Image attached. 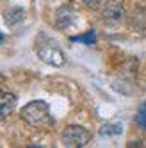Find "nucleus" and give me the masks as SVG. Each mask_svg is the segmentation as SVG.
<instances>
[{
    "label": "nucleus",
    "mask_w": 146,
    "mask_h": 148,
    "mask_svg": "<svg viewBox=\"0 0 146 148\" xmlns=\"http://www.w3.org/2000/svg\"><path fill=\"white\" fill-rule=\"evenodd\" d=\"M34 52H36V56L41 61L46 62V64H50V66L61 68V66H64V62H66V56H64V52H62V48L57 45L55 39H52L45 32H39L36 36V39H34Z\"/></svg>",
    "instance_id": "f257e3e1"
},
{
    "label": "nucleus",
    "mask_w": 146,
    "mask_h": 148,
    "mask_svg": "<svg viewBox=\"0 0 146 148\" xmlns=\"http://www.w3.org/2000/svg\"><path fill=\"white\" fill-rule=\"evenodd\" d=\"M20 116L25 123H29L30 127H36V129H46V127L54 125V118L50 114V105L45 100L29 102L27 105H23Z\"/></svg>",
    "instance_id": "f03ea898"
},
{
    "label": "nucleus",
    "mask_w": 146,
    "mask_h": 148,
    "mask_svg": "<svg viewBox=\"0 0 146 148\" xmlns=\"http://www.w3.org/2000/svg\"><path fill=\"white\" fill-rule=\"evenodd\" d=\"M61 141L68 148H82L91 141V132L80 125H68L61 134Z\"/></svg>",
    "instance_id": "7ed1b4c3"
},
{
    "label": "nucleus",
    "mask_w": 146,
    "mask_h": 148,
    "mask_svg": "<svg viewBox=\"0 0 146 148\" xmlns=\"http://www.w3.org/2000/svg\"><path fill=\"white\" fill-rule=\"evenodd\" d=\"M100 16H102V22L105 25H111V27H118L128 18L125 5L119 4L118 0H111V2L103 4L100 7Z\"/></svg>",
    "instance_id": "20e7f679"
},
{
    "label": "nucleus",
    "mask_w": 146,
    "mask_h": 148,
    "mask_svg": "<svg viewBox=\"0 0 146 148\" xmlns=\"http://www.w3.org/2000/svg\"><path fill=\"white\" fill-rule=\"evenodd\" d=\"M75 22H77V11H75V7H73V5L64 4V5H61L55 11V27L57 29L66 30Z\"/></svg>",
    "instance_id": "39448f33"
},
{
    "label": "nucleus",
    "mask_w": 146,
    "mask_h": 148,
    "mask_svg": "<svg viewBox=\"0 0 146 148\" xmlns=\"http://www.w3.org/2000/svg\"><path fill=\"white\" fill-rule=\"evenodd\" d=\"M128 23L137 36L146 38V9H135L128 16Z\"/></svg>",
    "instance_id": "423d86ee"
},
{
    "label": "nucleus",
    "mask_w": 146,
    "mask_h": 148,
    "mask_svg": "<svg viewBox=\"0 0 146 148\" xmlns=\"http://www.w3.org/2000/svg\"><path fill=\"white\" fill-rule=\"evenodd\" d=\"M16 95L9 91H0V121H4L9 114L16 109Z\"/></svg>",
    "instance_id": "0eeeda50"
},
{
    "label": "nucleus",
    "mask_w": 146,
    "mask_h": 148,
    "mask_svg": "<svg viewBox=\"0 0 146 148\" xmlns=\"http://www.w3.org/2000/svg\"><path fill=\"white\" fill-rule=\"evenodd\" d=\"M25 18H27V13H25V9L22 7H9L4 11V22L7 27H18L20 23H23L25 22Z\"/></svg>",
    "instance_id": "6e6552de"
},
{
    "label": "nucleus",
    "mask_w": 146,
    "mask_h": 148,
    "mask_svg": "<svg viewBox=\"0 0 146 148\" xmlns=\"http://www.w3.org/2000/svg\"><path fill=\"white\" fill-rule=\"evenodd\" d=\"M71 43H84V45H95V41H96V32H95V29H89L87 32L84 34H80V36H71L70 38Z\"/></svg>",
    "instance_id": "1a4fd4ad"
},
{
    "label": "nucleus",
    "mask_w": 146,
    "mask_h": 148,
    "mask_svg": "<svg viewBox=\"0 0 146 148\" xmlns=\"http://www.w3.org/2000/svg\"><path fill=\"white\" fill-rule=\"evenodd\" d=\"M123 132V125L121 123H105L100 127V134L102 136H119Z\"/></svg>",
    "instance_id": "9d476101"
},
{
    "label": "nucleus",
    "mask_w": 146,
    "mask_h": 148,
    "mask_svg": "<svg viewBox=\"0 0 146 148\" xmlns=\"http://www.w3.org/2000/svg\"><path fill=\"white\" fill-rule=\"evenodd\" d=\"M135 123H137V127H141V129L146 132V102H143L139 105L137 112H135Z\"/></svg>",
    "instance_id": "9b49d317"
},
{
    "label": "nucleus",
    "mask_w": 146,
    "mask_h": 148,
    "mask_svg": "<svg viewBox=\"0 0 146 148\" xmlns=\"http://www.w3.org/2000/svg\"><path fill=\"white\" fill-rule=\"evenodd\" d=\"M82 4L89 9H100L103 5V0H82Z\"/></svg>",
    "instance_id": "f8f14e48"
},
{
    "label": "nucleus",
    "mask_w": 146,
    "mask_h": 148,
    "mask_svg": "<svg viewBox=\"0 0 146 148\" xmlns=\"http://www.w3.org/2000/svg\"><path fill=\"white\" fill-rule=\"evenodd\" d=\"M2 41H4V34H2V32H0V43H2Z\"/></svg>",
    "instance_id": "ddd939ff"
}]
</instances>
